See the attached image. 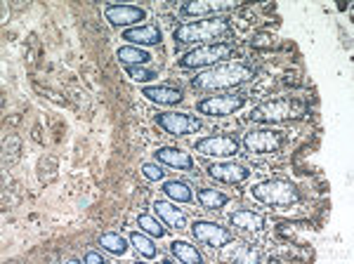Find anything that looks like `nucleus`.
<instances>
[{
	"mask_svg": "<svg viewBox=\"0 0 354 264\" xmlns=\"http://www.w3.org/2000/svg\"><path fill=\"white\" fill-rule=\"evenodd\" d=\"M260 76V66L250 64V62H225L213 68L196 73L189 85L196 93H232V90L241 88V85L253 83Z\"/></svg>",
	"mask_w": 354,
	"mask_h": 264,
	"instance_id": "obj_1",
	"label": "nucleus"
},
{
	"mask_svg": "<svg viewBox=\"0 0 354 264\" xmlns=\"http://www.w3.org/2000/svg\"><path fill=\"white\" fill-rule=\"evenodd\" d=\"M232 17L218 15V17H203V19L185 21L173 31L175 48H189V45H205L218 43V40H232Z\"/></svg>",
	"mask_w": 354,
	"mask_h": 264,
	"instance_id": "obj_2",
	"label": "nucleus"
},
{
	"mask_svg": "<svg viewBox=\"0 0 354 264\" xmlns=\"http://www.w3.org/2000/svg\"><path fill=\"white\" fill-rule=\"evenodd\" d=\"M250 198L260 205L267 208H293L302 200V191L295 182H290L288 177H270V180H262L258 185H253L248 189Z\"/></svg>",
	"mask_w": 354,
	"mask_h": 264,
	"instance_id": "obj_3",
	"label": "nucleus"
},
{
	"mask_svg": "<svg viewBox=\"0 0 354 264\" xmlns=\"http://www.w3.org/2000/svg\"><path fill=\"white\" fill-rule=\"evenodd\" d=\"M236 55V43L234 40H218V43H205L187 50L185 55L177 57V66L185 71H205L218 64H225Z\"/></svg>",
	"mask_w": 354,
	"mask_h": 264,
	"instance_id": "obj_4",
	"label": "nucleus"
},
{
	"mask_svg": "<svg viewBox=\"0 0 354 264\" xmlns=\"http://www.w3.org/2000/svg\"><path fill=\"white\" fill-rule=\"evenodd\" d=\"M302 111H305V104L298 100V97H274V100H267L262 102V104L253 106L248 113V120L255 125H274L279 123H286L290 118H298L302 116Z\"/></svg>",
	"mask_w": 354,
	"mask_h": 264,
	"instance_id": "obj_5",
	"label": "nucleus"
},
{
	"mask_svg": "<svg viewBox=\"0 0 354 264\" xmlns=\"http://www.w3.org/2000/svg\"><path fill=\"white\" fill-rule=\"evenodd\" d=\"M286 144H288V132L270 128V125L253 128L241 137L243 151L250 153V156H274V153H281Z\"/></svg>",
	"mask_w": 354,
	"mask_h": 264,
	"instance_id": "obj_6",
	"label": "nucleus"
},
{
	"mask_svg": "<svg viewBox=\"0 0 354 264\" xmlns=\"http://www.w3.org/2000/svg\"><path fill=\"white\" fill-rule=\"evenodd\" d=\"M194 151L208 158L232 160L241 153V140L234 132H220V135H208L194 142Z\"/></svg>",
	"mask_w": 354,
	"mask_h": 264,
	"instance_id": "obj_7",
	"label": "nucleus"
},
{
	"mask_svg": "<svg viewBox=\"0 0 354 264\" xmlns=\"http://www.w3.org/2000/svg\"><path fill=\"white\" fill-rule=\"evenodd\" d=\"M248 104V97L243 93H225V95H208L196 102V113L208 118H227L232 113H239Z\"/></svg>",
	"mask_w": 354,
	"mask_h": 264,
	"instance_id": "obj_8",
	"label": "nucleus"
},
{
	"mask_svg": "<svg viewBox=\"0 0 354 264\" xmlns=\"http://www.w3.org/2000/svg\"><path fill=\"white\" fill-rule=\"evenodd\" d=\"M153 123L173 137H189L205 128L203 120L196 113H185V111H158L153 116Z\"/></svg>",
	"mask_w": 354,
	"mask_h": 264,
	"instance_id": "obj_9",
	"label": "nucleus"
},
{
	"mask_svg": "<svg viewBox=\"0 0 354 264\" xmlns=\"http://www.w3.org/2000/svg\"><path fill=\"white\" fill-rule=\"evenodd\" d=\"M192 236L196 243L205 245V248L222 250L234 243V232L227 227L218 225L213 220H194L192 222Z\"/></svg>",
	"mask_w": 354,
	"mask_h": 264,
	"instance_id": "obj_10",
	"label": "nucleus"
},
{
	"mask_svg": "<svg viewBox=\"0 0 354 264\" xmlns=\"http://www.w3.org/2000/svg\"><path fill=\"white\" fill-rule=\"evenodd\" d=\"M205 175L210 177L213 182H220V185L227 187H236L243 185L253 177V170L243 163H236V160H215V163L205 165Z\"/></svg>",
	"mask_w": 354,
	"mask_h": 264,
	"instance_id": "obj_11",
	"label": "nucleus"
},
{
	"mask_svg": "<svg viewBox=\"0 0 354 264\" xmlns=\"http://www.w3.org/2000/svg\"><path fill=\"white\" fill-rule=\"evenodd\" d=\"M104 19L109 21L113 28H133L140 26L142 21L147 19V10L140 8V5H106L104 8Z\"/></svg>",
	"mask_w": 354,
	"mask_h": 264,
	"instance_id": "obj_12",
	"label": "nucleus"
},
{
	"mask_svg": "<svg viewBox=\"0 0 354 264\" xmlns=\"http://www.w3.org/2000/svg\"><path fill=\"white\" fill-rule=\"evenodd\" d=\"M142 97L158 106H177L187 100L185 88L177 83H153L142 88Z\"/></svg>",
	"mask_w": 354,
	"mask_h": 264,
	"instance_id": "obj_13",
	"label": "nucleus"
},
{
	"mask_svg": "<svg viewBox=\"0 0 354 264\" xmlns=\"http://www.w3.org/2000/svg\"><path fill=\"white\" fill-rule=\"evenodd\" d=\"M227 222H230V227H234V232L245 234V236H258V234L267 229V217L250 208H236L234 212H230Z\"/></svg>",
	"mask_w": 354,
	"mask_h": 264,
	"instance_id": "obj_14",
	"label": "nucleus"
},
{
	"mask_svg": "<svg viewBox=\"0 0 354 264\" xmlns=\"http://www.w3.org/2000/svg\"><path fill=\"white\" fill-rule=\"evenodd\" d=\"M236 8L234 3H220V0H187L180 5V15L182 17H218V15H230Z\"/></svg>",
	"mask_w": 354,
	"mask_h": 264,
	"instance_id": "obj_15",
	"label": "nucleus"
},
{
	"mask_svg": "<svg viewBox=\"0 0 354 264\" xmlns=\"http://www.w3.org/2000/svg\"><path fill=\"white\" fill-rule=\"evenodd\" d=\"M153 160L165 165V168H175V170H185V172H196V163L189 151L180 147H158L153 151Z\"/></svg>",
	"mask_w": 354,
	"mask_h": 264,
	"instance_id": "obj_16",
	"label": "nucleus"
},
{
	"mask_svg": "<svg viewBox=\"0 0 354 264\" xmlns=\"http://www.w3.org/2000/svg\"><path fill=\"white\" fill-rule=\"evenodd\" d=\"M121 38L128 45H135V48H149V45L163 43V31L158 24H140L133 28H125Z\"/></svg>",
	"mask_w": 354,
	"mask_h": 264,
	"instance_id": "obj_17",
	"label": "nucleus"
},
{
	"mask_svg": "<svg viewBox=\"0 0 354 264\" xmlns=\"http://www.w3.org/2000/svg\"><path fill=\"white\" fill-rule=\"evenodd\" d=\"M153 215L163 222L168 229H175V232H185L187 225H189V217L182 208H177V203H168V200H153Z\"/></svg>",
	"mask_w": 354,
	"mask_h": 264,
	"instance_id": "obj_18",
	"label": "nucleus"
},
{
	"mask_svg": "<svg viewBox=\"0 0 354 264\" xmlns=\"http://www.w3.org/2000/svg\"><path fill=\"white\" fill-rule=\"evenodd\" d=\"M194 198H196L198 205H201L203 210H208V212H220V210H225L227 205L232 203L230 194H225L222 189H215V187H201V189H196Z\"/></svg>",
	"mask_w": 354,
	"mask_h": 264,
	"instance_id": "obj_19",
	"label": "nucleus"
},
{
	"mask_svg": "<svg viewBox=\"0 0 354 264\" xmlns=\"http://www.w3.org/2000/svg\"><path fill=\"white\" fill-rule=\"evenodd\" d=\"M168 250H170V257L182 264H203L205 262L203 252L198 250L196 245H192L189 241H170Z\"/></svg>",
	"mask_w": 354,
	"mask_h": 264,
	"instance_id": "obj_20",
	"label": "nucleus"
},
{
	"mask_svg": "<svg viewBox=\"0 0 354 264\" xmlns=\"http://www.w3.org/2000/svg\"><path fill=\"white\" fill-rule=\"evenodd\" d=\"M161 194L173 203H194V189L185 180H165L161 185Z\"/></svg>",
	"mask_w": 354,
	"mask_h": 264,
	"instance_id": "obj_21",
	"label": "nucleus"
},
{
	"mask_svg": "<svg viewBox=\"0 0 354 264\" xmlns=\"http://www.w3.org/2000/svg\"><path fill=\"white\" fill-rule=\"evenodd\" d=\"M130 245L135 248V252L145 260H156L158 257V245H156V238H151L149 234L145 232H130Z\"/></svg>",
	"mask_w": 354,
	"mask_h": 264,
	"instance_id": "obj_22",
	"label": "nucleus"
},
{
	"mask_svg": "<svg viewBox=\"0 0 354 264\" xmlns=\"http://www.w3.org/2000/svg\"><path fill=\"white\" fill-rule=\"evenodd\" d=\"M116 57L125 66H147V64H151V59H153L145 48H135V45H121V48L116 50Z\"/></svg>",
	"mask_w": 354,
	"mask_h": 264,
	"instance_id": "obj_23",
	"label": "nucleus"
},
{
	"mask_svg": "<svg viewBox=\"0 0 354 264\" xmlns=\"http://www.w3.org/2000/svg\"><path fill=\"white\" fill-rule=\"evenodd\" d=\"M97 243H100L102 250L109 252V255H113V257H123V255H128V250H130V241L125 238L123 234H118V232L102 234Z\"/></svg>",
	"mask_w": 354,
	"mask_h": 264,
	"instance_id": "obj_24",
	"label": "nucleus"
},
{
	"mask_svg": "<svg viewBox=\"0 0 354 264\" xmlns=\"http://www.w3.org/2000/svg\"><path fill=\"white\" fill-rule=\"evenodd\" d=\"M137 227H140V232L149 234L151 238H158V241L165 238V234H168V227H165L156 215H147V212L137 215Z\"/></svg>",
	"mask_w": 354,
	"mask_h": 264,
	"instance_id": "obj_25",
	"label": "nucleus"
},
{
	"mask_svg": "<svg viewBox=\"0 0 354 264\" xmlns=\"http://www.w3.org/2000/svg\"><path fill=\"white\" fill-rule=\"evenodd\" d=\"M125 73H128L135 83H149V80L158 78V73L151 71V68H147V66H125Z\"/></svg>",
	"mask_w": 354,
	"mask_h": 264,
	"instance_id": "obj_26",
	"label": "nucleus"
},
{
	"mask_svg": "<svg viewBox=\"0 0 354 264\" xmlns=\"http://www.w3.org/2000/svg\"><path fill=\"white\" fill-rule=\"evenodd\" d=\"M142 175H145V180H149V182H163L165 180V170H163V165L161 163H145L142 165Z\"/></svg>",
	"mask_w": 354,
	"mask_h": 264,
	"instance_id": "obj_27",
	"label": "nucleus"
},
{
	"mask_svg": "<svg viewBox=\"0 0 354 264\" xmlns=\"http://www.w3.org/2000/svg\"><path fill=\"white\" fill-rule=\"evenodd\" d=\"M230 260L234 262H260V252L253 250V245H241L239 252H232Z\"/></svg>",
	"mask_w": 354,
	"mask_h": 264,
	"instance_id": "obj_28",
	"label": "nucleus"
},
{
	"mask_svg": "<svg viewBox=\"0 0 354 264\" xmlns=\"http://www.w3.org/2000/svg\"><path fill=\"white\" fill-rule=\"evenodd\" d=\"M83 262H88V264H106V257L102 255V252H97V250H90V252H85V255H83Z\"/></svg>",
	"mask_w": 354,
	"mask_h": 264,
	"instance_id": "obj_29",
	"label": "nucleus"
}]
</instances>
